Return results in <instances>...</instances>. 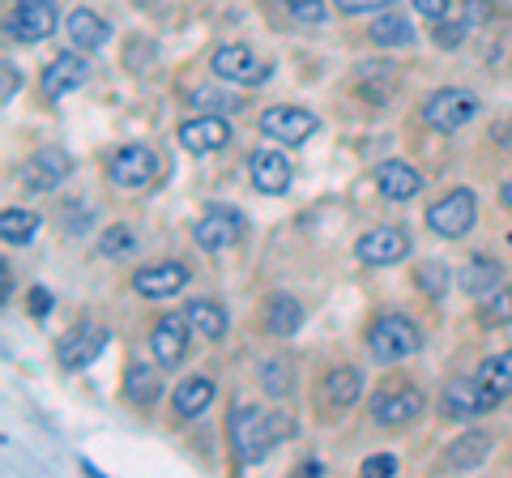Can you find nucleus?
Listing matches in <instances>:
<instances>
[{
  "instance_id": "obj_20",
  "label": "nucleus",
  "mask_w": 512,
  "mask_h": 478,
  "mask_svg": "<svg viewBox=\"0 0 512 478\" xmlns=\"http://www.w3.org/2000/svg\"><path fill=\"white\" fill-rule=\"evenodd\" d=\"M376 193L384 201H393V205H406L423 193V175L414 171L406 158H384V163L376 167Z\"/></svg>"
},
{
  "instance_id": "obj_3",
  "label": "nucleus",
  "mask_w": 512,
  "mask_h": 478,
  "mask_svg": "<svg viewBox=\"0 0 512 478\" xmlns=\"http://www.w3.org/2000/svg\"><path fill=\"white\" fill-rule=\"evenodd\" d=\"M372 423L384 427V432H402V427L419 423L423 410H427V393L419 385H410V380H384V385L372 393Z\"/></svg>"
},
{
  "instance_id": "obj_19",
  "label": "nucleus",
  "mask_w": 512,
  "mask_h": 478,
  "mask_svg": "<svg viewBox=\"0 0 512 478\" xmlns=\"http://www.w3.org/2000/svg\"><path fill=\"white\" fill-rule=\"evenodd\" d=\"M107 346V333L103 329H94V325H77L69 329L64 338L56 342V363L64 372H82L90 368L94 359H99V350Z\"/></svg>"
},
{
  "instance_id": "obj_6",
  "label": "nucleus",
  "mask_w": 512,
  "mask_h": 478,
  "mask_svg": "<svg viewBox=\"0 0 512 478\" xmlns=\"http://www.w3.org/2000/svg\"><path fill=\"white\" fill-rule=\"evenodd\" d=\"M256 129H261L269 141H278V146H303V141H312V133H320V116H312L308 107L278 103V107L261 111Z\"/></svg>"
},
{
  "instance_id": "obj_43",
  "label": "nucleus",
  "mask_w": 512,
  "mask_h": 478,
  "mask_svg": "<svg viewBox=\"0 0 512 478\" xmlns=\"http://www.w3.org/2000/svg\"><path fill=\"white\" fill-rule=\"evenodd\" d=\"M22 86V77L18 73H13V65H9V60H5V103L13 99V90H18Z\"/></svg>"
},
{
  "instance_id": "obj_16",
  "label": "nucleus",
  "mask_w": 512,
  "mask_h": 478,
  "mask_svg": "<svg viewBox=\"0 0 512 478\" xmlns=\"http://www.w3.org/2000/svg\"><path fill=\"white\" fill-rule=\"evenodd\" d=\"M192 278V269L184 261H154V265H141L133 269V291L141 299H171V295H180L184 286Z\"/></svg>"
},
{
  "instance_id": "obj_25",
  "label": "nucleus",
  "mask_w": 512,
  "mask_h": 478,
  "mask_svg": "<svg viewBox=\"0 0 512 478\" xmlns=\"http://www.w3.org/2000/svg\"><path fill=\"white\" fill-rule=\"evenodd\" d=\"M474 376H478V385H483V393H487L491 406L508 402V397H512V350H500V355L483 359Z\"/></svg>"
},
{
  "instance_id": "obj_11",
  "label": "nucleus",
  "mask_w": 512,
  "mask_h": 478,
  "mask_svg": "<svg viewBox=\"0 0 512 478\" xmlns=\"http://www.w3.org/2000/svg\"><path fill=\"white\" fill-rule=\"evenodd\" d=\"M69 175H73V158L56 146H43L18 163V180L30 188V193H56Z\"/></svg>"
},
{
  "instance_id": "obj_28",
  "label": "nucleus",
  "mask_w": 512,
  "mask_h": 478,
  "mask_svg": "<svg viewBox=\"0 0 512 478\" xmlns=\"http://www.w3.org/2000/svg\"><path fill=\"white\" fill-rule=\"evenodd\" d=\"M457 282H461V291H466V295L483 299V295L495 291V286H504V265L491 261V257H470L466 265H461Z\"/></svg>"
},
{
  "instance_id": "obj_44",
  "label": "nucleus",
  "mask_w": 512,
  "mask_h": 478,
  "mask_svg": "<svg viewBox=\"0 0 512 478\" xmlns=\"http://www.w3.org/2000/svg\"><path fill=\"white\" fill-rule=\"evenodd\" d=\"M500 205H504V210H512V175L500 184Z\"/></svg>"
},
{
  "instance_id": "obj_42",
  "label": "nucleus",
  "mask_w": 512,
  "mask_h": 478,
  "mask_svg": "<svg viewBox=\"0 0 512 478\" xmlns=\"http://www.w3.org/2000/svg\"><path fill=\"white\" fill-rule=\"evenodd\" d=\"M26 299H30V316H35V321H43V316L52 312V304H56L47 286H30V295H26Z\"/></svg>"
},
{
  "instance_id": "obj_21",
  "label": "nucleus",
  "mask_w": 512,
  "mask_h": 478,
  "mask_svg": "<svg viewBox=\"0 0 512 478\" xmlns=\"http://www.w3.org/2000/svg\"><path fill=\"white\" fill-rule=\"evenodd\" d=\"M120 393H124V402L133 406V410H150V406H158V397H163V376L154 372V363L133 359V363L124 368Z\"/></svg>"
},
{
  "instance_id": "obj_31",
  "label": "nucleus",
  "mask_w": 512,
  "mask_h": 478,
  "mask_svg": "<svg viewBox=\"0 0 512 478\" xmlns=\"http://www.w3.org/2000/svg\"><path fill=\"white\" fill-rule=\"evenodd\" d=\"M39 214L35 210H18V205H9L5 214H0V239H5V244H30V239H35V231H39Z\"/></svg>"
},
{
  "instance_id": "obj_15",
  "label": "nucleus",
  "mask_w": 512,
  "mask_h": 478,
  "mask_svg": "<svg viewBox=\"0 0 512 478\" xmlns=\"http://www.w3.org/2000/svg\"><path fill=\"white\" fill-rule=\"evenodd\" d=\"M175 137H180V146L188 154H218L231 146V120L218 116V111H201V116L184 120L175 129Z\"/></svg>"
},
{
  "instance_id": "obj_24",
  "label": "nucleus",
  "mask_w": 512,
  "mask_h": 478,
  "mask_svg": "<svg viewBox=\"0 0 512 478\" xmlns=\"http://www.w3.org/2000/svg\"><path fill=\"white\" fill-rule=\"evenodd\" d=\"M359 393H363L359 368H333V372H325V380H320V402L329 410H350L359 402Z\"/></svg>"
},
{
  "instance_id": "obj_41",
  "label": "nucleus",
  "mask_w": 512,
  "mask_h": 478,
  "mask_svg": "<svg viewBox=\"0 0 512 478\" xmlns=\"http://www.w3.org/2000/svg\"><path fill=\"white\" fill-rule=\"evenodd\" d=\"M363 474H372V478L397 474V457H393V453H372V457H363Z\"/></svg>"
},
{
  "instance_id": "obj_5",
  "label": "nucleus",
  "mask_w": 512,
  "mask_h": 478,
  "mask_svg": "<svg viewBox=\"0 0 512 478\" xmlns=\"http://www.w3.org/2000/svg\"><path fill=\"white\" fill-rule=\"evenodd\" d=\"M474 218H478V197H474V188H448V193H444L440 201H431L427 214H423L427 231L440 235V239H461V235H470Z\"/></svg>"
},
{
  "instance_id": "obj_46",
  "label": "nucleus",
  "mask_w": 512,
  "mask_h": 478,
  "mask_svg": "<svg viewBox=\"0 0 512 478\" xmlns=\"http://www.w3.org/2000/svg\"><path fill=\"white\" fill-rule=\"evenodd\" d=\"M303 474H325V466H320V461L312 457V461H303Z\"/></svg>"
},
{
  "instance_id": "obj_45",
  "label": "nucleus",
  "mask_w": 512,
  "mask_h": 478,
  "mask_svg": "<svg viewBox=\"0 0 512 478\" xmlns=\"http://www.w3.org/2000/svg\"><path fill=\"white\" fill-rule=\"evenodd\" d=\"M500 133H504V137H500V146H512V120L500 124Z\"/></svg>"
},
{
  "instance_id": "obj_34",
  "label": "nucleus",
  "mask_w": 512,
  "mask_h": 478,
  "mask_svg": "<svg viewBox=\"0 0 512 478\" xmlns=\"http://www.w3.org/2000/svg\"><path fill=\"white\" fill-rule=\"evenodd\" d=\"M256 376H261V389L269 397H286L295 389V376H291V363H286V359H265Z\"/></svg>"
},
{
  "instance_id": "obj_2",
  "label": "nucleus",
  "mask_w": 512,
  "mask_h": 478,
  "mask_svg": "<svg viewBox=\"0 0 512 478\" xmlns=\"http://www.w3.org/2000/svg\"><path fill=\"white\" fill-rule=\"evenodd\" d=\"M363 342L372 350L376 363H402V359L423 350V329L414 325L406 312H380V316H372Z\"/></svg>"
},
{
  "instance_id": "obj_8",
  "label": "nucleus",
  "mask_w": 512,
  "mask_h": 478,
  "mask_svg": "<svg viewBox=\"0 0 512 478\" xmlns=\"http://www.w3.org/2000/svg\"><path fill=\"white\" fill-rule=\"evenodd\" d=\"M86 77H90V52H82V47H73V52H56L39 73V94L47 103H56V99H64V94L82 90Z\"/></svg>"
},
{
  "instance_id": "obj_9",
  "label": "nucleus",
  "mask_w": 512,
  "mask_h": 478,
  "mask_svg": "<svg viewBox=\"0 0 512 478\" xmlns=\"http://www.w3.org/2000/svg\"><path fill=\"white\" fill-rule=\"evenodd\" d=\"M244 231H248L244 214L227 210V205H210V210L192 222V244H197L201 252H227L244 239Z\"/></svg>"
},
{
  "instance_id": "obj_32",
  "label": "nucleus",
  "mask_w": 512,
  "mask_h": 478,
  "mask_svg": "<svg viewBox=\"0 0 512 478\" xmlns=\"http://www.w3.org/2000/svg\"><path fill=\"white\" fill-rule=\"evenodd\" d=\"M512 321V286H495L478 304V325L483 329H504Z\"/></svg>"
},
{
  "instance_id": "obj_18",
  "label": "nucleus",
  "mask_w": 512,
  "mask_h": 478,
  "mask_svg": "<svg viewBox=\"0 0 512 478\" xmlns=\"http://www.w3.org/2000/svg\"><path fill=\"white\" fill-rule=\"evenodd\" d=\"M248 180H252L256 193H265V197L291 193V180H295L291 158L282 150H252L248 154Z\"/></svg>"
},
{
  "instance_id": "obj_17",
  "label": "nucleus",
  "mask_w": 512,
  "mask_h": 478,
  "mask_svg": "<svg viewBox=\"0 0 512 478\" xmlns=\"http://www.w3.org/2000/svg\"><path fill=\"white\" fill-rule=\"evenodd\" d=\"M188 321L184 312H171V316H158V321L150 325V355L158 368H180L184 355H188Z\"/></svg>"
},
{
  "instance_id": "obj_38",
  "label": "nucleus",
  "mask_w": 512,
  "mask_h": 478,
  "mask_svg": "<svg viewBox=\"0 0 512 478\" xmlns=\"http://www.w3.org/2000/svg\"><path fill=\"white\" fill-rule=\"evenodd\" d=\"M192 107H201V111H235L239 107V99H231L227 90H192V99H188Z\"/></svg>"
},
{
  "instance_id": "obj_35",
  "label": "nucleus",
  "mask_w": 512,
  "mask_h": 478,
  "mask_svg": "<svg viewBox=\"0 0 512 478\" xmlns=\"http://www.w3.org/2000/svg\"><path fill=\"white\" fill-rule=\"evenodd\" d=\"M133 248H137V239H133V231H128V227H107L103 239H99L103 257H128Z\"/></svg>"
},
{
  "instance_id": "obj_33",
  "label": "nucleus",
  "mask_w": 512,
  "mask_h": 478,
  "mask_svg": "<svg viewBox=\"0 0 512 478\" xmlns=\"http://www.w3.org/2000/svg\"><path fill=\"white\" fill-rule=\"evenodd\" d=\"M414 286L427 299H444L448 295V265L444 261H419L414 265Z\"/></svg>"
},
{
  "instance_id": "obj_40",
  "label": "nucleus",
  "mask_w": 512,
  "mask_h": 478,
  "mask_svg": "<svg viewBox=\"0 0 512 478\" xmlns=\"http://www.w3.org/2000/svg\"><path fill=\"white\" fill-rule=\"evenodd\" d=\"M410 5H414V13H419V18H427L431 26H436V22H444V18H448L453 0H410Z\"/></svg>"
},
{
  "instance_id": "obj_7",
  "label": "nucleus",
  "mask_w": 512,
  "mask_h": 478,
  "mask_svg": "<svg viewBox=\"0 0 512 478\" xmlns=\"http://www.w3.org/2000/svg\"><path fill=\"white\" fill-rule=\"evenodd\" d=\"M210 73L218 82H231V86H261L274 69H269L248 43H222L210 56Z\"/></svg>"
},
{
  "instance_id": "obj_23",
  "label": "nucleus",
  "mask_w": 512,
  "mask_h": 478,
  "mask_svg": "<svg viewBox=\"0 0 512 478\" xmlns=\"http://www.w3.org/2000/svg\"><path fill=\"white\" fill-rule=\"evenodd\" d=\"M214 397H218V385L210 376H188L175 385L171 410H175V419H201V414L214 406Z\"/></svg>"
},
{
  "instance_id": "obj_37",
  "label": "nucleus",
  "mask_w": 512,
  "mask_h": 478,
  "mask_svg": "<svg viewBox=\"0 0 512 478\" xmlns=\"http://www.w3.org/2000/svg\"><path fill=\"white\" fill-rule=\"evenodd\" d=\"M466 35H470V22L466 18H461V22H436V30H431V39H436L440 47H444V52H453V47H461V43H466Z\"/></svg>"
},
{
  "instance_id": "obj_30",
  "label": "nucleus",
  "mask_w": 512,
  "mask_h": 478,
  "mask_svg": "<svg viewBox=\"0 0 512 478\" xmlns=\"http://www.w3.org/2000/svg\"><path fill=\"white\" fill-rule=\"evenodd\" d=\"M367 39H372L376 47H410L414 43V22L397 9H384L372 22V30H367Z\"/></svg>"
},
{
  "instance_id": "obj_13",
  "label": "nucleus",
  "mask_w": 512,
  "mask_h": 478,
  "mask_svg": "<svg viewBox=\"0 0 512 478\" xmlns=\"http://www.w3.org/2000/svg\"><path fill=\"white\" fill-rule=\"evenodd\" d=\"M436 406H440V419H448V423H466V419H478V414L495 410V406L487 402L483 385H478V376H453V380H448V385L440 389Z\"/></svg>"
},
{
  "instance_id": "obj_4",
  "label": "nucleus",
  "mask_w": 512,
  "mask_h": 478,
  "mask_svg": "<svg viewBox=\"0 0 512 478\" xmlns=\"http://www.w3.org/2000/svg\"><path fill=\"white\" fill-rule=\"evenodd\" d=\"M419 116L431 133H457L478 116V94L466 86H440L419 103Z\"/></svg>"
},
{
  "instance_id": "obj_29",
  "label": "nucleus",
  "mask_w": 512,
  "mask_h": 478,
  "mask_svg": "<svg viewBox=\"0 0 512 478\" xmlns=\"http://www.w3.org/2000/svg\"><path fill=\"white\" fill-rule=\"evenodd\" d=\"M303 325V304L295 295H274L265 304V333L269 338H295Z\"/></svg>"
},
{
  "instance_id": "obj_39",
  "label": "nucleus",
  "mask_w": 512,
  "mask_h": 478,
  "mask_svg": "<svg viewBox=\"0 0 512 478\" xmlns=\"http://www.w3.org/2000/svg\"><path fill=\"white\" fill-rule=\"evenodd\" d=\"M333 5H338V13H346V18H367V13L393 9L397 0H333Z\"/></svg>"
},
{
  "instance_id": "obj_12",
  "label": "nucleus",
  "mask_w": 512,
  "mask_h": 478,
  "mask_svg": "<svg viewBox=\"0 0 512 478\" xmlns=\"http://www.w3.org/2000/svg\"><path fill=\"white\" fill-rule=\"evenodd\" d=\"M410 257V231L406 227H372L355 239V261L367 269H384Z\"/></svg>"
},
{
  "instance_id": "obj_27",
  "label": "nucleus",
  "mask_w": 512,
  "mask_h": 478,
  "mask_svg": "<svg viewBox=\"0 0 512 478\" xmlns=\"http://www.w3.org/2000/svg\"><path fill=\"white\" fill-rule=\"evenodd\" d=\"M491 444H495L491 432H461V436L444 449V466H453V470H474V466H483L487 453H491Z\"/></svg>"
},
{
  "instance_id": "obj_1",
  "label": "nucleus",
  "mask_w": 512,
  "mask_h": 478,
  "mask_svg": "<svg viewBox=\"0 0 512 478\" xmlns=\"http://www.w3.org/2000/svg\"><path fill=\"white\" fill-rule=\"evenodd\" d=\"M295 436V419L286 410H261L252 402H235L227 414V440H231V453H235V466L248 470L256 466L278 440Z\"/></svg>"
},
{
  "instance_id": "obj_10",
  "label": "nucleus",
  "mask_w": 512,
  "mask_h": 478,
  "mask_svg": "<svg viewBox=\"0 0 512 478\" xmlns=\"http://www.w3.org/2000/svg\"><path fill=\"white\" fill-rule=\"evenodd\" d=\"M154 175H158V154L150 146H120L107 158V184L120 188V193L146 188Z\"/></svg>"
},
{
  "instance_id": "obj_14",
  "label": "nucleus",
  "mask_w": 512,
  "mask_h": 478,
  "mask_svg": "<svg viewBox=\"0 0 512 478\" xmlns=\"http://www.w3.org/2000/svg\"><path fill=\"white\" fill-rule=\"evenodd\" d=\"M60 22V0H18L9 13V39L43 43Z\"/></svg>"
},
{
  "instance_id": "obj_26",
  "label": "nucleus",
  "mask_w": 512,
  "mask_h": 478,
  "mask_svg": "<svg viewBox=\"0 0 512 478\" xmlns=\"http://www.w3.org/2000/svg\"><path fill=\"white\" fill-rule=\"evenodd\" d=\"M64 35L73 39V47H82V52H99L111 39V26L94 9H73L69 18H64Z\"/></svg>"
},
{
  "instance_id": "obj_22",
  "label": "nucleus",
  "mask_w": 512,
  "mask_h": 478,
  "mask_svg": "<svg viewBox=\"0 0 512 478\" xmlns=\"http://www.w3.org/2000/svg\"><path fill=\"white\" fill-rule=\"evenodd\" d=\"M184 321L192 329V338H205V342H222L231 329V316L218 299H188L184 304Z\"/></svg>"
},
{
  "instance_id": "obj_36",
  "label": "nucleus",
  "mask_w": 512,
  "mask_h": 478,
  "mask_svg": "<svg viewBox=\"0 0 512 478\" xmlns=\"http://www.w3.org/2000/svg\"><path fill=\"white\" fill-rule=\"evenodd\" d=\"M278 5L291 13L295 22H303V26H320V22H325V0H278Z\"/></svg>"
}]
</instances>
